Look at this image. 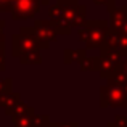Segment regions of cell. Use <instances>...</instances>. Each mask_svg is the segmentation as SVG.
<instances>
[{
  "mask_svg": "<svg viewBox=\"0 0 127 127\" xmlns=\"http://www.w3.org/2000/svg\"><path fill=\"white\" fill-rule=\"evenodd\" d=\"M114 124H118V126H127V118H126V116H121V114H116L114 116Z\"/></svg>",
  "mask_w": 127,
  "mask_h": 127,
  "instance_id": "7402d4cb",
  "label": "cell"
},
{
  "mask_svg": "<svg viewBox=\"0 0 127 127\" xmlns=\"http://www.w3.org/2000/svg\"><path fill=\"white\" fill-rule=\"evenodd\" d=\"M60 13L66 18V21L69 23L72 29L79 28L85 19V6L81 3H60Z\"/></svg>",
  "mask_w": 127,
  "mask_h": 127,
  "instance_id": "ba28073f",
  "label": "cell"
},
{
  "mask_svg": "<svg viewBox=\"0 0 127 127\" xmlns=\"http://www.w3.org/2000/svg\"><path fill=\"white\" fill-rule=\"evenodd\" d=\"M126 127H127V126H126Z\"/></svg>",
  "mask_w": 127,
  "mask_h": 127,
  "instance_id": "f546056e",
  "label": "cell"
},
{
  "mask_svg": "<svg viewBox=\"0 0 127 127\" xmlns=\"http://www.w3.org/2000/svg\"><path fill=\"white\" fill-rule=\"evenodd\" d=\"M82 72H98L100 69V56H84L79 61Z\"/></svg>",
  "mask_w": 127,
  "mask_h": 127,
  "instance_id": "30bf717a",
  "label": "cell"
},
{
  "mask_svg": "<svg viewBox=\"0 0 127 127\" xmlns=\"http://www.w3.org/2000/svg\"><path fill=\"white\" fill-rule=\"evenodd\" d=\"M19 100H21V95H19L18 92H5L0 95V108H8V106L15 105V103H18Z\"/></svg>",
  "mask_w": 127,
  "mask_h": 127,
  "instance_id": "5bb4252c",
  "label": "cell"
},
{
  "mask_svg": "<svg viewBox=\"0 0 127 127\" xmlns=\"http://www.w3.org/2000/svg\"><path fill=\"white\" fill-rule=\"evenodd\" d=\"M118 71H121L122 74L127 77V55H124L122 56V60H121V64H119V69Z\"/></svg>",
  "mask_w": 127,
  "mask_h": 127,
  "instance_id": "44dd1931",
  "label": "cell"
},
{
  "mask_svg": "<svg viewBox=\"0 0 127 127\" xmlns=\"http://www.w3.org/2000/svg\"><path fill=\"white\" fill-rule=\"evenodd\" d=\"M34 113H26V114H19V116L11 118L13 122H15V127H32L31 122H32V114Z\"/></svg>",
  "mask_w": 127,
  "mask_h": 127,
  "instance_id": "2e32d148",
  "label": "cell"
},
{
  "mask_svg": "<svg viewBox=\"0 0 127 127\" xmlns=\"http://www.w3.org/2000/svg\"><path fill=\"white\" fill-rule=\"evenodd\" d=\"M5 26H6V21H5V19H0V39L5 37V34H3V29H5Z\"/></svg>",
  "mask_w": 127,
  "mask_h": 127,
  "instance_id": "cb8c5ba5",
  "label": "cell"
},
{
  "mask_svg": "<svg viewBox=\"0 0 127 127\" xmlns=\"http://www.w3.org/2000/svg\"><path fill=\"white\" fill-rule=\"evenodd\" d=\"M60 3H79V0H56Z\"/></svg>",
  "mask_w": 127,
  "mask_h": 127,
  "instance_id": "d4e9b609",
  "label": "cell"
},
{
  "mask_svg": "<svg viewBox=\"0 0 127 127\" xmlns=\"http://www.w3.org/2000/svg\"><path fill=\"white\" fill-rule=\"evenodd\" d=\"M108 84L100 89V106L106 108H127V90L113 79H106Z\"/></svg>",
  "mask_w": 127,
  "mask_h": 127,
  "instance_id": "7a4b0ae2",
  "label": "cell"
},
{
  "mask_svg": "<svg viewBox=\"0 0 127 127\" xmlns=\"http://www.w3.org/2000/svg\"><path fill=\"white\" fill-rule=\"evenodd\" d=\"M13 90V79L11 77H0V95L5 92Z\"/></svg>",
  "mask_w": 127,
  "mask_h": 127,
  "instance_id": "ac0fdd59",
  "label": "cell"
},
{
  "mask_svg": "<svg viewBox=\"0 0 127 127\" xmlns=\"http://www.w3.org/2000/svg\"><path fill=\"white\" fill-rule=\"evenodd\" d=\"M21 64H40L42 63V55L40 50H32V52H26L18 56Z\"/></svg>",
  "mask_w": 127,
  "mask_h": 127,
  "instance_id": "4fadbf2b",
  "label": "cell"
},
{
  "mask_svg": "<svg viewBox=\"0 0 127 127\" xmlns=\"http://www.w3.org/2000/svg\"><path fill=\"white\" fill-rule=\"evenodd\" d=\"M119 31H122V32H124V34L127 35V19H126V23H124V24H122L121 28H119Z\"/></svg>",
  "mask_w": 127,
  "mask_h": 127,
  "instance_id": "484cf974",
  "label": "cell"
},
{
  "mask_svg": "<svg viewBox=\"0 0 127 127\" xmlns=\"http://www.w3.org/2000/svg\"><path fill=\"white\" fill-rule=\"evenodd\" d=\"M52 127H56V126H55V124H53V122H52Z\"/></svg>",
  "mask_w": 127,
  "mask_h": 127,
  "instance_id": "f1b7e54d",
  "label": "cell"
},
{
  "mask_svg": "<svg viewBox=\"0 0 127 127\" xmlns=\"http://www.w3.org/2000/svg\"><path fill=\"white\" fill-rule=\"evenodd\" d=\"M32 127H52V119L48 114H32Z\"/></svg>",
  "mask_w": 127,
  "mask_h": 127,
  "instance_id": "9a60e30c",
  "label": "cell"
},
{
  "mask_svg": "<svg viewBox=\"0 0 127 127\" xmlns=\"http://www.w3.org/2000/svg\"><path fill=\"white\" fill-rule=\"evenodd\" d=\"M95 5H100V6H106V10H111L116 6V0H92Z\"/></svg>",
  "mask_w": 127,
  "mask_h": 127,
  "instance_id": "d6986e66",
  "label": "cell"
},
{
  "mask_svg": "<svg viewBox=\"0 0 127 127\" xmlns=\"http://www.w3.org/2000/svg\"><path fill=\"white\" fill-rule=\"evenodd\" d=\"M40 11V2L39 0H15L11 10V18L15 21H24V19L34 18Z\"/></svg>",
  "mask_w": 127,
  "mask_h": 127,
  "instance_id": "8992f818",
  "label": "cell"
},
{
  "mask_svg": "<svg viewBox=\"0 0 127 127\" xmlns=\"http://www.w3.org/2000/svg\"><path fill=\"white\" fill-rule=\"evenodd\" d=\"M87 55L85 50H76V48H66L63 52V63L71 64V63H79Z\"/></svg>",
  "mask_w": 127,
  "mask_h": 127,
  "instance_id": "7c38bea8",
  "label": "cell"
},
{
  "mask_svg": "<svg viewBox=\"0 0 127 127\" xmlns=\"http://www.w3.org/2000/svg\"><path fill=\"white\" fill-rule=\"evenodd\" d=\"M106 50H114L122 55H127V35L119 29H113L108 26L105 42H103L100 52H106Z\"/></svg>",
  "mask_w": 127,
  "mask_h": 127,
  "instance_id": "52a82bcc",
  "label": "cell"
},
{
  "mask_svg": "<svg viewBox=\"0 0 127 127\" xmlns=\"http://www.w3.org/2000/svg\"><path fill=\"white\" fill-rule=\"evenodd\" d=\"M109 21H108V26L113 29H119L122 24L126 23L127 19V5L124 6H119V8H111L109 10Z\"/></svg>",
  "mask_w": 127,
  "mask_h": 127,
  "instance_id": "9c48e42d",
  "label": "cell"
},
{
  "mask_svg": "<svg viewBox=\"0 0 127 127\" xmlns=\"http://www.w3.org/2000/svg\"><path fill=\"white\" fill-rule=\"evenodd\" d=\"M26 113H34V108L26 105L21 100H19L18 103H15V105L5 108V114L8 116V118H15V116H19V114H26Z\"/></svg>",
  "mask_w": 127,
  "mask_h": 127,
  "instance_id": "8fae6325",
  "label": "cell"
},
{
  "mask_svg": "<svg viewBox=\"0 0 127 127\" xmlns=\"http://www.w3.org/2000/svg\"><path fill=\"white\" fill-rule=\"evenodd\" d=\"M108 127H126V126H118V124H114V122H109Z\"/></svg>",
  "mask_w": 127,
  "mask_h": 127,
  "instance_id": "83f0119b",
  "label": "cell"
},
{
  "mask_svg": "<svg viewBox=\"0 0 127 127\" xmlns=\"http://www.w3.org/2000/svg\"><path fill=\"white\" fill-rule=\"evenodd\" d=\"M56 127H79L77 122H53Z\"/></svg>",
  "mask_w": 127,
  "mask_h": 127,
  "instance_id": "603a6c76",
  "label": "cell"
},
{
  "mask_svg": "<svg viewBox=\"0 0 127 127\" xmlns=\"http://www.w3.org/2000/svg\"><path fill=\"white\" fill-rule=\"evenodd\" d=\"M122 53L114 52V50H106V52H100V77L101 79H109L114 76V72L119 69L122 60Z\"/></svg>",
  "mask_w": 127,
  "mask_h": 127,
  "instance_id": "277c9868",
  "label": "cell"
},
{
  "mask_svg": "<svg viewBox=\"0 0 127 127\" xmlns=\"http://www.w3.org/2000/svg\"><path fill=\"white\" fill-rule=\"evenodd\" d=\"M108 31V21L105 19H84L79 26V40L85 45L87 50L101 48Z\"/></svg>",
  "mask_w": 127,
  "mask_h": 127,
  "instance_id": "6da1fadb",
  "label": "cell"
},
{
  "mask_svg": "<svg viewBox=\"0 0 127 127\" xmlns=\"http://www.w3.org/2000/svg\"><path fill=\"white\" fill-rule=\"evenodd\" d=\"M34 29V37L37 39L40 50H48L50 45L56 40V31L53 29L50 19H37L32 26Z\"/></svg>",
  "mask_w": 127,
  "mask_h": 127,
  "instance_id": "5b68a950",
  "label": "cell"
},
{
  "mask_svg": "<svg viewBox=\"0 0 127 127\" xmlns=\"http://www.w3.org/2000/svg\"><path fill=\"white\" fill-rule=\"evenodd\" d=\"M40 2V6H48L50 5V0H39Z\"/></svg>",
  "mask_w": 127,
  "mask_h": 127,
  "instance_id": "4316f807",
  "label": "cell"
},
{
  "mask_svg": "<svg viewBox=\"0 0 127 127\" xmlns=\"http://www.w3.org/2000/svg\"><path fill=\"white\" fill-rule=\"evenodd\" d=\"M32 50H40L37 39L34 37V29H32V26L31 28L23 26L18 34L11 37V55L18 58L19 55L26 52H32Z\"/></svg>",
  "mask_w": 127,
  "mask_h": 127,
  "instance_id": "3957f363",
  "label": "cell"
},
{
  "mask_svg": "<svg viewBox=\"0 0 127 127\" xmlns=\"http://www.w3.org/2000/svg\"><path fill=\"white\" fill-rule=\"evenodd\" d=\"M6 37L0 39V72L5 71L6 64H5V52H6Z\"/></svg>",
  "mask_w": 127,
  "mask_h": 127,
  "instance_id": "e0dca14e",
  "label": "cell"
},
{
  "mask_svg": "<svg viewBox=\"0 0 127 127\" xmlns=\"http://www.w3.org/2000/svg\"><path fill=\"white\" fill-rule=\"evenodd\" d=\"M15 3V0H0V13H5V11H10Z\"/></svg>",
  "mask_w": 127,
  "mask_h": 127,
  "instance_id": "ffe728a7",
  "label": "cell"
}]
</instances>
